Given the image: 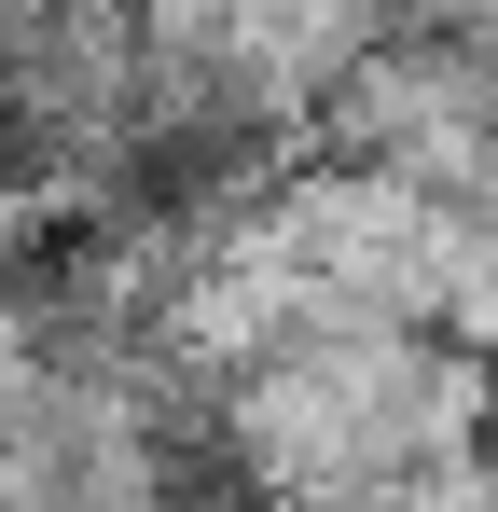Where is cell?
<instances>
[{
	"instance_id": "6da1fadb",
	"label": "cell",
	"mask_w": 498,
	"mask_h": 512,
	"mask_svg": "<svg viewBox=\"0 0 498 512\" xmlns=\"http://www.w3.org/2000/svg\"><path fill=\"white\" fill-rule=\"evenodd\" d=\"M388 512H498V443H457V457H429L388 485Z\"/></svg>"
}]
</instances>
